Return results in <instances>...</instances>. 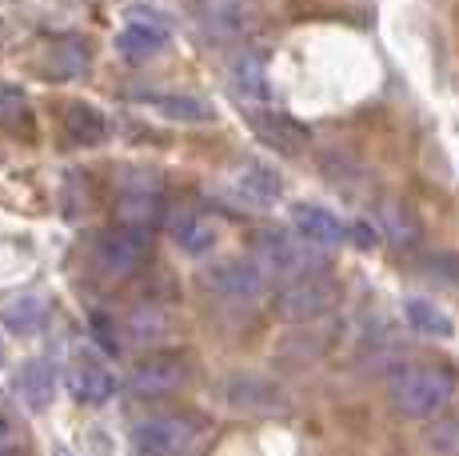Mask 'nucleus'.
Here are the masks:
<instances>
[{
    "mask_svg": "<svg viewBox=\"0 0 459 456\" xmlns=\"http://www.w3.org/2000/svg\"><path fill=\"white\" fill-rule=\"evenodd\" d=\"M172 236L184 252L200 257V252H208L212 244H216V224H212L204 213H196V208H180V213L172 216Z\"/></svg>",
    "mask_w": 459,
    "mask_h": 456,
    "instance_id": "14",
    "label": "nucleus"
},
{
    "mask_svg": "<svg viewBox=\"0 0 459 456\" xmlns=\"http://www.w3.org/2000/svg\"><path fill=\"white\" fill-rule=\"evenodd\" d=\"M200 441V425L192 417H180V412H152V417L136 420L132 428V449L144 456H176L196 449Z\"/></svg>",
    "mask_w": 459,
    "mask_h": 456,
    "instance_id": "5",
    "label": "nucleus"
},
{
    "mask_svg": "<svg viewBox=\"0 0 459 456\" xmlns=\"http://www.w3.org/2000/svg\"><path fill=\"white\" fill-rule=\"evenodd\" d=\"M200 24L212 40H244L255 24V13L248 0H204Z\"/></svg>",
    "mask_w": 459,
    "mask_h": 456,
    "instance_id": "7",
    "label": "nucleus"
},
{
    "mask_svg": "<svg viewBox=\"0 0 459 456\" xmlns=\"http://www.w3.org/2000/svg\"><path fill=\"white\" fill-rule=\"evenodd\" d=\"M16 449H21V433H16L13 417H8V412H0V456L16 452Z\"/></svg>",
    "mask_w": 459,
    "mask_h": 456,
    "instance_id": "25",
    "label": "nucleus"
},
{
    "mask_svg": "<svg viewBox=\"0 0 459 456\" xmlns=\"http://www.w3.org/2000/svg\"><path fill=\"white\" fill-rule=\"evenodd\" d=\"M204 280L216 296L236 304L255 301L264 293V285H268V276H264V268L255 260H220V265H212L204 273Z\"/></svg>",
    "mask_w": 459,
    "mask_h": 456,
    "instance_id": "6",
    "label": "nucleus"
},
{
    "mask_svg": "<svg viewBox=\"0 0 459 456\" xmlns=\"http://www.w3.org/2000/svg\"><path fill=\"white\" fill-rule=\"evenodd\" d=\"M68 389H73V397L84 400V405H104V400L117 397V376L96 361H81L73 368V376H68Z\"/></svg>",
    "mask_w": 459,
    "mask_h": 456,
    "instance_id": "12",
    "label": "nucleus"
},
{
    "mask_svg": "<svg viewBox=\"0 0 459 456\" xmlns=\"http://www.w3.org/2000/svg\"><path fill=\"white\" fill-rule=\"evenodd\" d=\"M65 133L76 140V145H100L108 125L104 117L92 109V104H68L65 109Z\"/></svg>",
    "mask_w": 459,
    "mask_h": 456,
    "instance_id": "18",
    "label": "nucleus"
},
{
    "mask_svg": "<svg viewBox=\"0 0 459 456\" xmlns=\"http://www.w3.org/2000/svg\"><path fill=\"white\" fill-rule=\"evenodd\" d=\"M255 128H260V133L268 136L276 148H296L299 140L307 136L304 128L292 125V120H288V117H255Z\"/></svg>",
    "mask_w": 459,
    "mask_h": 456,
    "instance_id": "23",
    "label": "nucleus"
},
{
    "mask_svg": "<svg viewBox=\"0 0 459 456\" xmlns=\"http://www.w3.org/2000/svg\"><path fill=\"white\" fill-rule=\"evenodd\" d=\"M452 389H455V381H452L447 368L411 364V368H400V373L387 381V400L395 405L400 417L428 420L452 400Z\"/></svg>",
    "mask_w": 459,
    "mask_h": 456,
    "instance_id": "1",
    "label": "nucleus"
},
{
    "mask_svg": "<svg viewBox=\"0 0 459 456\" xmlns=\"http://www.w3.org/2000/svg\"><path fill=\"white\" fill-rule=\"evenodd\" d=\"M292 221H296V228H299V236H307L312 244H340L343 236V224L335 221V216L328 213V208H316V205H296V213H292Z\"/></svg>",
    "mask_w": 459,
    "mask_h": 456,
    "instance_id": "16",
    "label": "nucleus"
},
{
    "mask_svg": "<svg viewBox=\"0 0 459 456\" xmlns=\"http://www.w3.org/2000/svg\"><path fill=\"white\" fill-rule=\"evenodd\" d=\"M335 301H340V288H335V280L320 276V273H307V276L288 280V285L280 288L276 301H272V312H276L280 320L304 324V320L328 317V312L335 309Z\"/></svg>",
    "mask_w": 459,
    "mask_h": 456,
    "instance_id": "4",
    "label": "nucleus"
},
{
    "mask_svg": "<svg viewBox=\"0 0 459 456\" xmlns=\"http://www.w3.org/2000/svg\"><path fill=\"white\" fill-rule=\"evenodd\" d=\"M252 260L264 268V276H280V280H296L320 268V252L307 236L292 232H260L252 244Z\"/></svg>",
    "mask_w": 459,
    "mask_h": 456,
    "instance_id": "2",
    "label": "nucleus"
},
{
    "mask_svg": "<svg viewBox=\"0 0 459 456\" xmlns=\"http://www.w3.org/2000/svg\"><path fill=\"white\" fill-rule=\"evenodd\" d=\"M228 392H232V405L252 408V412H280V408H284V397H280L272 384L252 381V376L232 381V384H228Z\"/></svg>",
    "mask_w": 459,
    "mask_h": 456,
    "instance_id": "17",
    "label": "nucleus"
},
{
    "mask_svg": "<svg viewBox=\"0 0 459 456\" xmlns=\"http://www.w3.org/2000/svg\"><path fill=\"white\" fill-rule=\"evenodd\" d=\"M228 73H232V89L240 101H248V104L268 101V76H264V60L255 52H240Z\"/></svg>",
    "mask_w": 459,
    "mask_h": 456,
    "instance_id": "15",
    "label": "nucleus"
},
{
    "mask_svg": "<svg viewBox=\"0 0 459 456\" xmlns=\"http://www.w3.org/2000/svg\"><path fill=\"white\" fill-rule=\"evenodd\" d=\"M148 101H152L156 109H160L164 117H172V120H208L212 117L204 104L192 101V96H148Z\"/></svg>",
    "mask_w": 459,
    "mask_h": 456,
    "instance_id": "24",
    "label": "nucleus"
},
{
    "mask_svg": "<svg viewBox=\"0 0 459 456\" xmlns=\"http://www.w3.org/2000/svg\"><path fill=\"white\" fill-rule=\"evenodd\" d=\"M120 224H140V228H152L164 213V200H160V184L156 180H132L120 197Z\"/></svg>",
    "mask_w": 459,
    "mask_h": 456,
    "instance_id": "11",
    "label": "nucleus"
},
{
    "mask_svg": "<svg viewBox=\"0 0 459 456\" xmlns=\"http://www.w3.org/2000/svg\"><path fill=\"white\" fill-rule=\"evenodd\" d=\"M184 381H188V368H184V361H176V356H148L128 376L132 392H140V397H164V392L180 389Z\"/></svg>",
    "mask_w": 459,
    "mask_h": 456,
    "instance_id": "8",
    "label": "nucleus"
},
{
    "mask_svg": "<svg viewBox=\"0 0 459 456\" xmlns=\"http://www.w3.org/2000/svg\"><path fill=\"white\" fill-rule=\"evenodd\" d=\"M48 68L60 76V81H68V76H81L84 68H88L84 40H60V45L48 52Z\"/></svg>",
    "mask_w": 459,
    "mask_h": 456,
    "instance_id": "21",
    "label": "nucleus"
},
{
    "mask_svg": "<svg viewBox=\"0 0 459 456\" xmlns=\"http://www.w3.org/2000/svg\"><path fill=\"white\" fill-rule=\"evenodd\" d=\"M13 392L21 397L24 408H32V412L48 408L52 392H56V368H52V361H40V356L37 361H24L13 376Z\"/></svg>",
    "mask_w": 459,
    "mask_h": 456,
    "instance_id": "9",
    "label": "nucleus"
},
{
    "mask_svg": "<svg viewBox=\"0 0 459 456\" xmlns=\"http://www.w3.org/2000/svg\"><path fill=\"white\" fill-rule=\"evenodd\" d=\"M240 189L244 197H252L255 205H272V200H280V192H284V184L272 169H264V164H252V169L240 172Z\"/></svg>",
    "mask_w": 459,
    "mask_h": 456,
    "instance_id": "20",
    "label": "nucleus"
},
{
    "mask_svg": "<svg viewBox=\"0 0 459 456\" xmlns=\"http://www.w3.org/2000/svg\"><path fill=\"white\" fill-rule=\"evenodd\" d=\"M403 317H408V324L416 332H423V337H452V329H455L444 309H436L431 301H420V296H411V301L403 304Z\"/></svg>",
    "mask_w": 459,
    "mask_h": 456,
    "instance_id": "19",
    "label": "nucleus"
},
{
    "mask_svg": "<svg viewBox=\"0 0 459 456\" xmlns=\"http://www.w3.org/2000/svg\"><path fill=\"white\" fill-rule=\"evenodd\" d=\"M148 244H152V236H148V228L140 224H120V228H108V232H100L92 241V268L100 276H112V280H125L140 268V260L148 257Z\"/></svg>",
    "mask_w": 459,
    "mask_h": 456,
    "instance_id": "3",
    "label": "nucleus"
},
{
    "mask_svg": "<svg viewBox=\"0 0 459 456\" xmlns=\"http://www.w3.org/2000/svg\"><path fill=\"white\" fill-rule=\"evenodd\" d=\"M164 45H168V29H164L160 21H152V16H140V21L125 24V29H120V37H117L120 57L132 60V65H144V60H152Z\"/></svg>",
    "mask_w": 459,
    "mask_h": 456,
    "instance_id": "10",
    "label": "nucleus"
},
{
    "mask_svg": "<svg viewBox=\"0 0 459 456\" xmlns=\"http://www.w3.org/2000/svg\"><path fill=\"white\" fill-rule=\"evenodd\" d=\"M0 320H4V329L21 332V337H32V332H40L44 320H48V304H44L37 293L8 296V301L0 304Z\"/></svg>",
    "mask_w": 459,
    "mask_h": 456,
    "instance_id": "13",
    "label": "nucleus"
},
{
    "mask_svg": "<svg viewBox=\"0 0 459 456\" xmlns=\"http://www.w3.org/2000/svg\"><path fill=\"white\" fill-rule=\"evenodd\" d=\"M0 125L4 128H21L29 133L32 128V112H29V96L13 84H0Z\"/></svg>",
    "mask_w": 459,
    "mask_h": 456,
    "instance_id": "22",
    "label": "nucleus"
}]
</instances>
